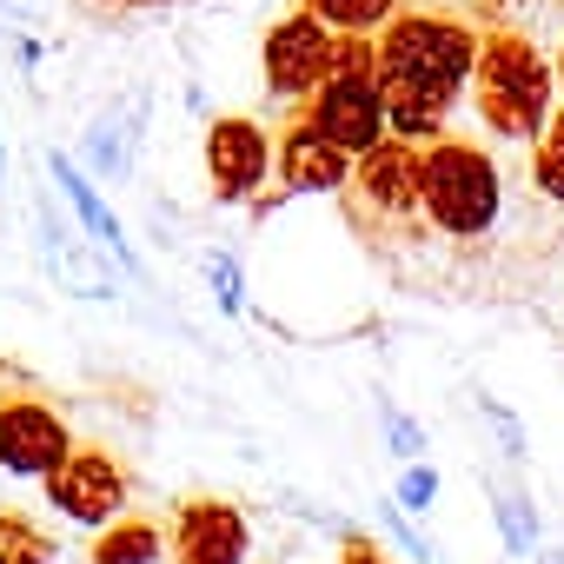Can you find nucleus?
Instances as JSON below:
<instances>
[{
	"mask_svg": "<svg viewBox=\"0 0 564 564\" xmlns=\"http://www.w3.org/2000/svg\"><path fill=\"white\" fill-rule=\"evenodd\" d=\"M478 28L452 14H392L372 34V80L386 94V133L425 147L445 133V113L471 87Z\"/></svg>",
	"mask_w": 564,
	"mask_h": 564,
	"instance_id": "f257e3e1",
	"label": "nucleus"
},
{
	"mask_svg": "<svg viewBox=\"0 0 564 564\" xmlns=\"http://www.w3.org/2000/svg\"><path fill=\"white\" fill-rule=\"evenodd\" d=\"M471 100H478L485 133H498V140H538L544 120H551V100H557V74L538 54V41L498 28V34H478Z\"/></svg>",
	"mask_w": 564,
	"mask_h": 564,
	"instance_id": "f03ea898",
	"label": "nucleus"
},
{
	"mask_svg": "<svg viewBox=\"0 0 564 564\" xmlns=\"http://www.w3.org/2000/svg\"><path fill=\"white\" fill-rule=\"evenodd\" d=\"M498 199H505V180H498V160L471 140H425L419 147V213L452 232V239H478L498 226Z\"/></svg>",
	"mask_w": 564,
	"mask_h": 564,
	"instance_id": "7ed1b4c3",
	"label": "nucleus"
},
{
	"mask_svg": "<svg viewBox=\"0 0 564 564\" xmlns=\"http://www.w3.org/2000/svg\"><path fill=\"white\" fill-rule=\"evenodd\" d=\"M306 120H313L333 147L366 153V147L386 140V94H379V80H372L366 67H333V74L306 94Z\"/></svg>",
	"mask_w": 564,
	"mask_h": 564,
	"instance_id": "20e7f679",
	"label": "nucleus"
},
{
	"mask_svg": "<svg viewBox=\"0 0 564 564\" xmlns=\"http://www.w3.org/2000/svg\"><path fill=\"white\" fill-rule=\"evenodd\" d=\"M333 54H339V34L319 21V14H286L272 34H265V94L279 100H306L326 74H333Z\"/></svg>",
	"mask_w": 564,
	"mask_h": 564,
	"instance_id": "39448f33",
	"label": "nucleus"
},
{
	"mask_svg": "<svg viewBox=\"0 0 564 564\" xmlns=\"http://www.w3.org/2000/svg\"><path fill=\"white\" fill-rule=\"evenodd\" d=\"M47 505L61 511V518H74V524H113L120 511H127V471L107 458V452H67L54 471H47Z\"/></svg>",
	"mask_w": 564,
	"mask_h": 564,
	"instance_id": "423d86ee",
	"label": "nucleus"
},
{
	"mask_svg": "<svg viewBox=\"0 0 564 564\" xmlns=\"http://www.w3.org/2000/svg\"><path fill=\"white\" fill-rule=\"evenodd\" d=\"M265 166H272V140H265L259 120L226 113V120L206 127V180H213V199H226V206L252 199V186L265 180Z\"/></svg>",
	"mask_w": 564,
	"mask_h": 564,
	"instance_id": "0eeeda50",
	"label": "nucleus"
},
{
	"mask_svg": "<svg viewBox=\"0 0 564 564\" xmlns=\"http://www.w3.org/2000/svg\"><path fill=\"white\" fill-rule=\"evenodd\" d=\"M67 452H74V438H67L54 405H41V399H8L0 405V471L47 478Z\"/></svg>",
	"mask_w": 564,
	"mask_h": 564,
	"instance_id": "6e6552de",
	"label": "nucleus"
},
{
	"mask_svg": "<svg viewBox=\"0 0 564 564\" xmlns=\"http://www.w3.org/2000/svg\"><path fill=\"white\" fill-rule=\"evenodd\" d=\"M246 518L226 498H186L173 511V564H246Z\"/></svg>",
	"mask_w": 564,
	"mask_h": 564,
	"instance_id": "1a4fd4ad",
	"label": "nucleus"
},
{
	"mask_svg": "<svg viewBox=\"0 0 564 564\" xmlns=\"http://www.w3.org/2000/svg\"><path fill=\"white\" fill-rule=\"evenodd\" d=\"M346 186H359V199L372 213H386V219L419 213V147L399 140V133H386L379 147L352 153V180Z\"/></svg>",
	"mask_w": 564,
	"mask_h": 564,
	"instance_id": "9d476101",
	"label": "nucleus"
},
{
	"mask_svg": "<svg viewBox=\"0 0 564 564\" xmlns=\"http://www.w3.org/2000/svg\"><path fill=\"white\" fill-rule=\"evenodd\" d=\"M279 180H286V193H346L352 180V153L333 147L306 113L279 133Z\"/></svg>",
	"mask_w": 564,
	"mask_h": 564,
	"instance_id": "9b49d317",
	"label": "nucleus"
},
{
	"mask_svg": "<svg viewBox=\"0 0 564 564\" xmlns=\"http://www.w3.org/2000/svg\"><path fill=\"white\" fill-rule=\"evenodd\" d=\"M47 173H54V186L67 193V206H74V213L87 219V232H94V239H100V246H107V252H113V259L127 265V232H120V219H113V213L100 206V193H94V180H87V173H80L74 160H61V153L47 160Z\"/></svg>",
	"mask_w": 564,
	"mask_h": 564,
	"instance_id": "f8f14e48",
	"label": "nucleus"
},
{
	"mask_svg": "<svg viewBox=\"0 0 564 564\" xmlns=\"http://www.w3.org/2000/svg\"><path fill=\"white\" fill-rule=\"evenodd\" d=\"M153 557H166L160 531L140 524V518H127V511L113 524H100V538H94V564H153Z\"/></svg>",
	"mask_w": 564,
	"mask_h": 564,
	"instance_id": "ddd939ff",
	"label": "nucleus"
},
{
	"mask_svg": "<svg viewBox=\"0 0 564 564\" xmlns=\"http://www.w3.org/2000/svg\"><path fill=\"white\" fill-rule=\"evenodd\" d=\"M300 8L319 14L333 34H379L399 14V0H300Z\"/></svg>",
	"mask_w": 564,
	"mask_h": 564,
	"instance_id": "4468645a",
	"label": "nucleus"
},
{
	"mask_svg": "<svg viewBox=\"0 0 564 564\" xmlns=\"http://www.w3.org/2000/svg\"><path fill=\"white\" fill-rule=\"evenodd\" d=\"M531 186H538L544 199H564V113L544 120V140H538V153H531Z\"/></svg>",
	"mask_w": 564,
	"mask_h": 564,
	"instance_id": "2eb2a0df",
	"label": "nucleus"
},
{
	"mask_svg": "<svg viewBox=\"0 0 564 564\" xmlns=\"http://www.w3.org/2000/svg\"><path fill=\"white\" fill-rule=\"evenodd\" d=\"M0 564H47V538L21 511H0Z\"/></svg>",
	"mask_w": 564,
	"mask_h": 564,
	"instance_id": "dca6fc26",
	"label": "nucleus"
},
{
	"mask_svg": "<svg viewBox=\"0 0 564 564\" xmlns=\"http://www.w3.org/2000/svg\"><path fill=\"white\" fill-rule=\"evenodd\" d=\"M432 498H438V471L412 465V471L399 478V511H432Z\"/></svg>",
	"mask_w": 564,
	"mask_h": 564,
	"instance_id": "f3484780",
	"label": "nucleus"
},
{
	"mask_svg": "<svg viewBox=\"0 0 564 564\" xmlns=\"http://www.w3.org/2000/svg\"><path fill=\"white\" fill-rule=\"evenodd\" d=\"M94 166H100V173H120V166H127V147L113 140V127H107V120L94 127Z\"/></svg>",
	"mask_w": 564,
	"mask_h": 564,
	"instance_id": "a211bd4d",
	"label": "nucleus"
},
{
	"mask_svg": "<svg viewBox=\"0 0 564 564\" xmlns=\"http://www.w3.org/2000/svg\"><path fill=\"white\" fill-rule=\"evenodd\" d=\"M206 272H213V293H219V306H226V313H239V265H232V259H213Z\"/></svg>",
	"mask_w": 564,
	"mask_h": 564,
	"instance_id": "6ab92c4d",
	"label": "nucleus"
},
{
	"mask_svg": "<svg viewBox=\"0 0 564 564\" xmlns=\"http://www.w3.org/2000/svg\"><path fill=\"white\" fill-rule=\"evenodd\" d=\"M505 531H511V544H531V524H524V511H518V498L505 505Z\"/></svg>",
	"mask_w": 564,
	"mask_h": 564,
	"instance_id": "aec40b11",
	"label": "nucleus"
},
{
	"mask_svg": "<svg viewBox=\"0 0 564 564\" xmlns=\"http://www.w3.org/2000/svg\"><path fill=\"white\" fill-rule=\"evenodd\" d=\"M346 564H386V557H379V544H366V538H352V544H346Z\"/></svg>",
	"mask_w": 564,
	"mask_h": 564,
	"instance_id": "412c9836",
	"label": "nucleus"
},
{
	"mask_svg": "<svg viewBox=\"0 0 564 564\" xmlns=\"http://www.w3.org/2000/svg\"><path fill=\"white\" fill-rule=\"evenodd\" d=\"M392 445H399V452H419V425H405V419H392Z\"/></svg>",
	"mask_w": 564,
	"mask_h": 564,
	"instance_id": "4be33fe9",
	"label": "nucleus"
},
{
	"mask_svg": "<svg viewBox=\"0 0 564 564\" xmlns=\"http://www.w3.org/2000/svg\"><path fill=\"white\" fill-rule=\"evenodd\" d=\"M100 8H166V0H100Z\"/></svg>",
	"mask_w": 564,
	"mask_h": 564,
	"instance_id": "5701e85b",
	"label": "nucleus"
},
{
	"mask_svg": "<svg viewBox=\"0 0 564 564\" xmlns=\"http://www.w3.org/2000/svg\"><path fill=\"white\" fill-rule=\"evenodd\" d=\"M551 74H557V87H564V47H557V61H551Z\"/></svg>",
	"mask_w": 564,
	"mask_h": 564,
	"instance_id": "b1692460",
	"label": "nucleus"
}]
</instances>
